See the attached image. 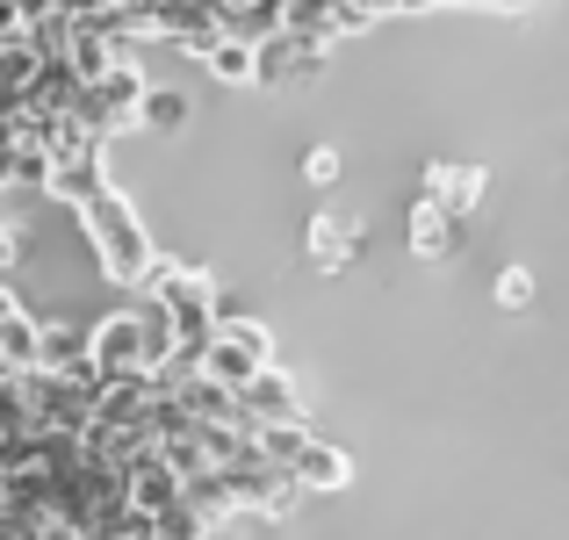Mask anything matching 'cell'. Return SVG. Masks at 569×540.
<instances>
[{"instance_id":"52a82bcc","label":"cell","mask_w":569,"mask_h":540,"mask_svg":"<svg viewBox=\"0 0 569 540\" xmlns=\"http://www.w3.org/2000/svg\"><path fill=\"white\" fill-rule=\"evenodd\" d=\"M303 246H310V267H318V274H339V267H353V252H361V223L325 209V217H310Z\"/></svg>"},{"instance_id":"7c38bea8","label":"cell","mask_w":569,"mask_h":540,"mask_svg":"<svg viewBox=\"0 0 569 540\" xmlns=\"http://www.w3.org/2000/svg\"><path fill=\"white\" fill-rule=\"evenodd\" d=\"M347 483H353V461L339 454V447L310 440L303 461H296V490H347Z\"/></svg>"},{"instance_id":"d6986e66","label":"cell","mask_w":569,"mask_h":540,"mask_svg":"<svg viewBox=\"0 0 569 540\" xmlns=\"http://www.w3.org/2000/svg\"><path fill=\"white\" fill-rule=\"evenodd\" d=\"M498 303L505 310H527L533 303V274H527V267H505V274H498Z\"/></svg>"},{"instance_id":"5bb4252c","label":"cell","mask_w":569,"mask_h":540,"mask_svg":"<svg viewBox=\"0 0 569 540\" xmlns=\"http://www.w3.org/2000/svg\"><path fill=\"white\" fill-rule=\"evenodd\" d=\"M0 440H37V397H29V374H0Z\"/></svg>"},{"instance_id":"6da1fadb","label":"cell","mask_w":569,"mask_h":540,"mask_svg":"<svg viewBox=\"0 0 569 540\" xmlns=\"http://www.w3.org/2000/svg\"><path fill=\"white\" fill-rule=\"evenodd\" d=\"M72 217H80V231H87V246H94V260H101V274H109V281H123V289H130V281L152 274V238H144L138 209L116 194V180H101L94 194H80Z\"/></svg>"},{"instance_id":"e0dca14e","label":"cell","mask_w":569,"mask_h":540,"mask_svg":"<svg viewBox=\"0 0 569 540\" xmlns=\"http://www.w3.org/2000/svg\"><path fill=\"white\" fill-rule=\"evenodd\" d=\"M29 246H37V231H29V217H0V289H8V281L22 274Z\"/></svg>"},{"instance_id":"5b68a950","label":"cell","mask_w":569,"mask_h":540,"mask_svg":"<svg viewBox=\"0 0 569 540\" xmlns=\"http://www.w3.org/2000/svg\"><path fill=\"white\" fill-rule=\"evenodd\" d=\"M238 418H246L252 432H260V426H310V418H303V397H296V382L281 368L252 374V382L238 389Z\"/></svg>"},{"instance_id":"277c9868","label":"cell","mask_w":569,"mask_h":540,"mask_svg":"<svg viewBox=\"0 0 569 540\" xmlns=\"http://www.w3.org/2000/svg\"><path fill=\"white\" fill-rule=\"evenodd\" d=\"M87 360L101 374H144V310H109L87 324Z\"/></svg>"},{"instance_id":"30bf717a","label":"cell","mask_w":569,"mask_h":540,"mask_svg":"<svg viewBox=\"0 0 569 540\" xmlns=\"http://www.w3.org/2000/svg\"><path fill=\"white\" fill-rule=\"evenodd\" d=\"M37 347H43V318L37 310H8L0 318V374H37Z\"/></svg>"},{"instance_id":"44dd1931","label":"cell","mask_w":569,"mask_h":540,"mask_svg":"<svg viewBox=\"0 0 569 540\" xmlns=\"http://www.w3.org/2000/svg\"><path fill=\"white\" fill-rule=\"evenodd\" d=\"M0 194H14V152L0 144Z\"/></svg>"},{"instance_id":"9a60e30c","label":"cell","mask_w":569,"mask_h":540,"mask_svg":"<svg viewBox=\"0 0 569 540\" xmlns=\"http://www.w3.org/2000/svg\"><path fill=\"white\" fill-rule=\"evenodd\" d=\"M188 94L181 87H152V94H144V109H138V130H152V138H181L188 130Z\"/></svg>"},{"instance_id":"7402d4cb","label":"cell","mask_w":569,"mask_h":540,"mask_svg":"<svg viewBox=\"0 0 569 540\" xmlns=\"http://www.w3.org/2000/svg\"><path fill=\"white\" fill-rule=\"evenodd\" d=\"M8 310H22V303H14V289H0V318H8Z\"/></svg>"},{"instance_id":"7a4b0ae2","label":"cell","mask_w":569,"mask_h":540,"mask_svg":"<svg viewBox=\"0 0 569 540\" xmlns=\"http://www.w3.org/2000/svg\"><path fill=\"white\" fill-rule=\"evenodd\" d=\"M144 94H152V80H144V66L138 58H123V66L109 72V80H94V87H80V109H72V123L87 130V138L109 152V138H123V130H138V109H144Z\"/></svg>"},{"instance_id":"ffe728a7","label":"cell","mask_w":569,"mask_h":540,"mask_svg":"<svg viewBox=\"0 0 569 540\" xmlns=\"http://www.w3.org/2000/svg\"><path fill=\"white\" fill-rule=\"evenodd\" d=\"M303 180H310V188H332V180H339V152H332V144H318V152L303 159Z\"/></svg>"},{"instance_id":"9c48e42d","label":"cell","mask_w":569,"mask_h":540,"mask_svg":"<svg viewBox=\"0 0 569 540\" xmlns=\"http://www.w3.org/2000/svg\"><path fill=\"white\" fill-rule=\"evenodd\" d=\"M418 202H432L440 217H469L483 202V167H426V194Z\"/></svg>"},{"instance_id":"3957f363","label":"cell","mask_w":569,"mask_h":540,"mask_svg":"<svg viewBox=\"0 0 569 540\" xmlns=\"http://www.w3.org/2000/svg\"><path fill=\"white\" fill-rule=\"evenodd\" d=\"M274 368V339H267V324H252V318H231V324H217V339H209V353H202V374L217 389H246L252 374H267Z\"/></svg>"},{"instance_id":"8fae6325","label":"cell","mask_w":569,"mask_h":540,"mask_svg":"<svg viewBox=\"0 0 569 540\" xmlns=\"http://www.w3.org/2000/svg\"><path fill=\"white\" fill-rule=\"evenodd\" d=\"M87 360V324L72 318H43V347H37V374H66Z\"/></svg>"},{"instance_id":"8992f818","label":"cell","mask_w":569,"mask_h":540,"mask_svg":"<svg viewBox=\"0 0 569 540\" xmlns=\"http://www.w3.org/2000/svg\"><path fill=\"white\" fill-rule=\"evenodd\" d=\"M217 29H223V43L260 51V43L281 37V0H217Z\"/></svg>"},{"instance_id":"4fadbf2b","label":"cell","mask_w":569,"mask_h":540,"mask_svg":"<svg viewBox=\"0 0 569 540\" xmlns=\"http://www.w3.org/2000/svg\"><path fill=\"white\" fill-rule=\"evenodd\" d=\"M318 440L310 426H260L252 432V454L267 461V469H281V476H296V461H303V447Z\"/></svg>"},{"instance_id":"ba28073f","label":"cell","mask_w":569,"mask_h":540,"mask_svg":"<svg viewBox=\"0 0 569 540\" xmlns=\"http://www.w3.org/2000/svg\"><path fill=\"white\" fill-rule=\"evenodd\" d=\"M130 512H138V519H152V527H159V519H173V512H181V476H173L159 454L130 469Z\"/></svg>"},{"instance_id":"2e32d148","label":"cell","mask_w":569,"mask_h":540,"mask_svg":"<svg viewBox=\"0 0 569 540\" xmlns=\"http://www.w3.org/2000/svg\"><path fill=\"white\" fill-rule=\"evenodd\" d=\"M411 252L418 260H447L455 252V217H440L432 202H411Z\"/></svg>"},{"instance_id":"ac0fdd59","label":"cell","mask_w":569,"mask_h":540,"mask_svg":"<svg viewBox=\"0 0 569 540\" xmlns=\"http://www.w3.org/2000/svg\"><path fill=\"white\" fill-rule=\"evenodd\" d=\"M209 72H217L223 87H246V80H252V51H246V43H217V58H209Z\"/></svg>"}]
</instances>
